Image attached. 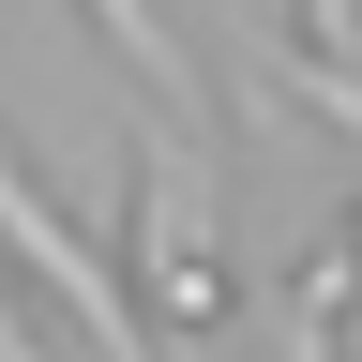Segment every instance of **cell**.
<instances>
[{
    "instance_id": "obj_3",
    "label": "cell",
    "mask_w": 362,
    "mask_h": 362,
    "mask_svg": "<svg viewBox=\"0 0 362 362\" xmlns=\"http://www.w3.org/2000/svg\"><path fill=\"white\" fill-rule=\"evenodd\" d=\"M76 16H90V30L121 45V76L151 90V106H197V90H211V76H197V45L166 30V0H76Z\"/></svg>"
},
{
    "instance_id": "obj_6",
    "label": "cell",
    "mask_w": 362,
    "mask_h": 362,
    "mask_svg": "<svg viewBox=\"0 0 362 362\" xmlns=\"http://www.w3.org/2000/svg\"><path fill=\"white\" fill-rule=\"evenodd\" d=\"M0 362H45V347H30V332H16V302H0Z\"/></svg>"
},
{
    "instance_id": "obj_4",
    "label": "cell",
    "mask_w": 362,
    "mask_h": 362,
    "mask_svg": "<svg viewBox=\"0 0 362 362\" xmlns=\"http://www.w3.org/2000/svg\"><path fill=\"white\" fill-rule=\"evenodd\" d=\"M302 76H317V106L362 136V0H302Z\"/></svg>"
},
{
    "instance_id": "obj_5",
    "label": "cell",
    "mask_w": 362,
    "mask_h": 362,
    "mask_svg": "<svg viewBox=\"0 0 362 362\" xmlns=\"http://www.w3.org/2000/svg\"><path fill=\"white\" fill-rule=\"evenodd\" d=\"M347 287H362V242L302 272V302H287V362H347Z\"/></svg>"
},
{
    "instance_id": "obj_2",
    "label": "cell",
    "mask_w": 362,
    "mask_h": 362,
    "mask_svg": "<svg viewBox=\"0 0 362 362\" xmlns=\"http://www.w3.org/2000/svg\"><path fill=\"white\" fill-rule=\"evenodd\" d=\"M0 257H16L30 287H45V302H61L76 332H90V362H166L151 332H136V302H121V272L90 257V226H76V211L45 197L30 166H16V136H0Z\"/></svg>"
},
{
    "instance_id": "obj_1",
    "label": "cell",
    "mask_w": 362,
    "mask_h": 362,
    "mask_svg": "<svg viewBox=\"0 0 362 362\" xmlns=\"http://www.w3.org/2000/svg\"><path fill=\"white\" fill-rule=\"evenodd\" d=\"M121 242H136V287H151V317H136V332L211 347V332H226V257H211V181L181 166V136H151V151H136V211H121Z\"/></svg>"
}]
</instances>
